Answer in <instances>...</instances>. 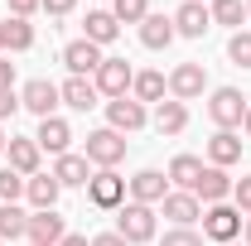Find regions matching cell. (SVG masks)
Returning a JSON list of instances; mask_svg holds the SVG:
<instances>
[{
    "label": "cell",
    "instance_id": "14",
    "mask_svg": "<svg viewBox=\"0 0 251 246\" xmlns=\"http://www.w3.org/2000/svg\"><path fill=\"white\" fill-rule=\"evenodd\" d=\"M208 29H213V15H208L203 0H184V5L174 10V34H184V39H203Z\"/></svg>",
    "mask_w": 251,
    "mask_h": 246
},
{
    "label": "cell",
    "instance_id": "26",
    "mask_svg": "<svg viewBox=\"0 0 251 246\" xmlns=\"http://www.w3.org/2000/svg\"><path fill=\"white\" fill-rule=\"evenodd\" d=\"M58 179H53V174H34L29 184H25V198H29L34 203V213H44V208H58Z\"/></svg>",
    "mask_w": 251,
    "mask_h": 246
},
{
    "label": "cell",
    "instance_id": "45",
    "mask_svg": "<svg viewBox=\"0 0 251 246\" xmlns=\"http://www.w3.org/2000/svg\"><path fill=\"white\" fill-rule=\"evenodd\" d=\"M227 246H237V242H227ZM242 246H247V242H242Z\"/></svg>",
    "mask_w": 251,
    "mask_h": 246
},
{
    "label": "cell",
    "instance_id": "13",
    "mask_svg": "<svg viewBox=\"0 0 251 246\" xmlns=\"http://www.w3.org/2000/svg\"><path fill=\"white\" fill-rule=\"evenodd\" d=\"M101 58H106V53L97 49L92 39H73V44L63 49V63H68V73H73V77H92L97 68H101Z\"/></svg>",
    "mask_w": 251,
    "mask_h": 246
},
{
    "label": "cell",
    "instance_id": "27",
    "mask_svg": "<svg viewBox=\"0 0 251 246\" xmlns=\"http://www.w3.org/2000/svg\"><path fill=\"white\" fill-rule=\"evenodd\" d=\"M29 237V213L15 203H0V242H20Z\"/></svg>",
    "mask_w": 251,
    "mask_h": 246
},
{
    "label": "cell",
    "instance_id": "46",
    "mask_svg": "<svg viewBox=\"0 0 251 246\" xmlns=\"http://www.w3.org/2000/svg\"><path fill=\"white\" fill-rule=\"evenodd\" d=\"M247 15H251V0H247Z\"/></svg>",
    "mask_w": 251,
    "mask_h": 246
},
{
    "label": "cell",
    "instance_id": "19",
    "mask_svg": "<svg viewBox=\"0 0 251 246\" xmlns=\"http://www.w3.org/2000/svg\"><path fill=\"white\" fill-rule=\"evenodd\" d=\"M174 39H179V34H174V15H145V20H140V44H145V49H169V44H174Z\"/></svg>",
    "mask_w": 251,
    "mask_h": 246
},
{
    "label": "cell",
    "instance_id": "9",
    "mask_svg": "<svg viewBox=\"0 0 251 246\" xmlns=\"http://www.w3.org/2000/svg\"><path fill=\"white\" fill-rule=\"evenodd\" d=\"M232 184L237 179H227V169H218V164H203V174H198V184H193V198L198 203H227L232 198Z\"/></svg>",
    "mask_w": 251,
    "mask_h": 246
},
{
    "label": "cell",
    "instance_id": "37",
    "mask_svg": "<svg viewBox=\"0 0 251 246\" xmlns=\"http://www.w3.org/2000/svg\"><path fill=\"white\" fill-rule=\"evenodd\" d=\"M34 10H39V0H10V15L15 20H29Z\"/></svg>",
    "mask_w": 251,
    "mask_h": 246
},
{
    "label": "cell",
    "instance_id": "11",
    "mask_svg": "<svg viewBox=\"0 0 251 246\" xmlns=\"http://www.w3.org/2000/svg\"><path fill=\"white\" fill-rule=\"evenodd\" d=\"M126 193H130V203L155 208V203H164V193H169V179H164L159 169H140L135 179H126Z\"/></svg>",
    "mask_w": 251,
    "mask_h": 246
},
{
    "label": "cell",
    "instance_id": "17",
    "mask_svg": "<svg viewBox=\"0 0 251 246\" xmlns=\"http://www.w3.org/2000/svg\"><path fill=\"white\" fill-rule=\"evenodd\" d=\"M159 208H164V217H169L174 227H193V222L203 217V203H198L193 193H184V188H179V193H164Z\"/></svg>",
    "mask_w": 251,
    "mask_h": 246
},
{
    "label": "cell",
    "instance_id": "7",
    "mask_svg": "<svg viewBox=\"0 0 251 246\" xmlns=\"http://www.w3.org/2000/svg\"><path fill=\"white\" fill-rule=\"evenodd\" d=\"M203 92H208L203 63H179V68L169 73V97H174V101H198Z\"/></svg>",
    "mask_w": 251,
    "mask_h": 246
},
{
    "label": "cell",
    "instance_id": "36",
    "mask_svg": "<svg viewBox=\"0 0 251 246\" xmlns=\"http://www.w3.org/2000/svg\"><path fill=\"white\" fill-rule=\"evenodd\" d=\"M0 92H15V63L0 53Z\"/></svg>",
    "mask_w": 251,
    "mask_h": 246
},
{
    "label": "cell",
    "instance_id": "43",
    "mask_svg": "<svg viewBox=\"0 0 251 246\" xmlns=\"http://www.w3.org/2000/svg\"><path fill=\"white\" fill-rule=\"evenodd\" d=\"M0 53H5V25H0Z\"/></svg>",
    "mask_w": 251,
    "mask_h": 246
},
{
    "label": "cell",
    "instance_id": "41",
    "mask_svg": "<svg viewBox=\"0 0 251 246\" xmlns=\"http://www.w3.org/2000/svg\"><path fill=\"white\" fill-rule=\"evenodd\" d=\"M242 242L251 246V217H247V222H242Z\"/></svg>",
    "mask_w": 251,
    "mask_h": 246
},
{
    "label": "cell",
    "instance_id": "12",
    "mask_svg": "<svg viewBox=\"0 0 251 246\" xmlns=\"http://www.w3.org/2000/svg\"><path fill=\"white\" fill-rule=\"evenodd\" d=\"M63 237H68V222L58 217V208L29 213V246H58Z\"/></svg>",
    "mask_w": 251,
    "mask_h": 246
},
{
    "label": "cell",
    "instance_id": "20",
    "mask_svg": "<svg viewBox=\"0 0 251 246\" xmlns=\"http://www.w3.org/2000/svg\"><path fill=\"white\" fill-rule=\"evenodd\" d=\"M121 34V20L111 10H87V25H82V39H92L97 49H106L111 39Z\"/></svg>",
    "mask_w": 251,
    "mask_h": 246
},
{
    "label": "cell",
    "instance_id": "47",
    "mask_svg": "<svg viewBox=\"0 0 251 246\" xmlns=\"http://www.w3.org/2000/svg\"><path fill=\"white\" fill-rule=\"evenodd\" d=\"M0 246H5V242H0Z\"/></svg>",
    "mask_w": 251,
    "mask_h": 246
},
{
    "label": "cell",
    "instance_id": "34",
    "mask_svg": "<svg viewBox=\"0 0 251 246\" xmlns=\"http://www.w3.org/2000/svg\"><path fill=\"white\" fill-rule=\"evenodd\" d=\"M159 246H203V237H198L193 227H174V232H164Z\"/></svg>",
    "mask_w": 251,
    "mask_h": 246
},
{
    "label": "cell",
    "instance_id": "1",
    "mask_svg": "<svg viewBox=\"0 0 251 246\" xmlns=\"http://www.w3.org/2000/svg\"><path fill=\"white\" fill-rule=\"evenodd\" d=\"M242 222H247V217L237 213L232 203H213V208H203V242H218V246L237 242V237H242Z\"/></svg>",
    "mask_w": 251,
    "mask_h": 246
},
{
    "label": "cell",
    "instance_id": "22",
    "mask_svg": "<svg viewBox=\"0 0 251 246\" xmlns=\"http://www.w3.org/2000/svg\"><path fill=\"white\" fill-rule=\"evenodd\" d=\"M164 92H169V77L164 73H155V68H145V73H135V82H130V97L145 106V101H164Z\"/></svg>",
    "mask_w": 251,
    "mask_h": 246
},
{
    "label": "cell",
    "instance_id": "32",
    "mask_svg": "<svg viewBox=\"0 0 251 246\" xmlns=\"http://www.w3.org/2000/svg\"><path fill=\"white\" fill-rule=\"evenodd\" d=\"M227 58L237 63V68H251V34L247 29H237L232 39H227Z\"/></svg>",
    "mask_w": 251,
    "mask_h": 246
},
{
    "label": "cell",
    "instance_id": "35",
    "mask_svg": "<svg viewBox=\"0 0 251 246\" xmlns=\"http://www.w3.org/2000/svg\"><path fill=\"white\" fill-rule=\"evenodd\" d=\"M39 10H44V15H53V20H63V15H73V10H77V0H39Z\"/></svg>",
    "mask_w": 251,
    "mask_h": 246
},
{
    "label": "cell",
    "instance_id": "18",
    "mask_svg": "<svg viewBox=\"0 0 251 246\" xmlns=\"http://www.w3.org/2000/svg\"><path fill=\"white\" fill-rule=\"evenodd\" d=\"M5 154H10V169L15 174H25V179L39 174V145H34V135H10Z\"/></svg>",
    "mask_w": 251,
    "mask_h": 246
},
{
    "label": "cell",
    "instance_id": "8",
    "mask_svg": "<svg viewBox=\"0 0 251 246\" xmlns=\"http://www.w3.org/2000/svg\"><path fill=\"white\" fill-rule=\"evenodd\" d=\"M58 82H49V77H34V82H25V92H20V106H25V111H34V116H39V121H44V116H53V111H58Z\"/></svg>",
    "mask_w": 251,
    "mask_h": 246
},
{
    "label": "cell",
    "instance_id": "15",
    "mask_svg": "<svg viewBox=\"0 0 251 246\" xmlns=\"http://www.w3.org/2000/svg\"><path fill=\"white\" fill-rule=\"evenodd\" d=\"M53 179H58V188H87V179H92V164H87V154H58L53 159V169H49Z\"/></svg>",
    "mask_w": 251,
    "mask_h": 246
},
{
    "label": "cell",
    "instance_id": "39",
    "mask_svg": "<svg viewBox=\"0 0 251 246\" xmlns=\"http://www.w3.org/2000/svg\"><path fill=\"white\" fill-rule=\"evenodd\" d=\"M92 246H130V242H126L121 232H101V237H92Z\"/></svg>",
    "mask_w": 251,
    "mask_h": 246
},
{
    "label": "cell",
    "instance_id": "44",
    "mask_svg": "<svg viewBox=\"0 0 251 246\" xmlns=\"http://www.w3.org/2000/svg\"><path fill=\"white\" fill-rule=\"evenodd\" d=\"M5 145H10V140H5V130H0V150H5Z\"/></svg>",
    "mask_w": 251,
    "mask_h": 246
},
{
    "label": "cell",
    "instance_id": "16",
    "mask_svg": "<svg viewBox=\"0 0 251 246\" xmlns=\"http://www.w3.org/2000/svg\"><path fill=\"white\" fill-rule=\"evenodd\" d=\"M34 145L49 150L53 159H58V154H68V145H73V125L63 121V116H44V121H39V135H34Z\"/></svg>",
    "mask_w": 251,
    "mask_h": 246
},
{
    "label": "cell",
    "instance_id": "28",
    "mask_svg": "<svg viewBox=\"0 0 251 246\" xmlns=\"http://www.w3.org/2000/svg\"><path fill=\"white\" fill-rule=\"evenodd\" d=\"M0 25H5V49H10V53H29L34 49V25L29 20H15V15H10V20H0Z\"/></svg>",
    "mask_w": 251,
    "mask_h": 246
},
{
    "label": "cell",
    "instance_id": "2",
    "mask_svg": "<svg viewBox=\"0 0 251 246\" xmlns=\"http://www.w3.org/2000/svg\"><path fill=\"white\" fill-rule=\"evenodd\" d=\"M247 106H251V97H242L237 87H218V92L208 97V116H213L218 130H237V125L247 121Z\"/></svg>",
    "mask_w": 251,
    "mask_h": 246
},
{
    "label": "cell",
    "instance_id": "31",
    "mask_svg": "<svg viewBox=\"0 0 251 246\" xmlns=\"http://www.w3.org/2000/svg\"><path fill=\"white\" fill-rule=\"evenodd\" d=\"M25 184H29V179H25V174H15V169L5 164V169H0V203H15V198H25Z\"/></svg>",
    "mask_w": 251,
    "mask_h": 246
},
{
    "label": "cell",
    "instance_id": "6",
    "mask_svg": "<svg viewBox=\"0 0 251 246\" xmlns=\"http://www.w3.org/2000/svg\"><path fill=\"white\" fill-rule=\"evenodd\" d=\"M97 92L106 97V101H116V97H130V82H135V68L126 58H101V68L92 73Z\"/></svg>",
    "mask_w": 251,
    "mask_h": 246
},
{
    "label": "cell",
    "instance_id": "4",
    "mask_svg": "<svg viewBox=\"0 0 251 246\" xmlns=\"http://www.w3.org/2000/svg\"><path fill=\"white\" fill-rule=\"evenodd\" d=\"M87 203L101 208V213H116L126 203V179L116 169H92V179H87Z\"/></svg>",
    "mask_w": 251,
    "mask_h": 246
},
{
    "label": "cell",
    "instance_id": "10",
    "mask_svg": "<svg viewBox=\"0 0 251 246\" xmlns=\"http://www.w3.org/2000/svg\"><path fill=\"white\" fill-rule=\"evenodd\" d=\"M145 121H150V116H145V106H140L135 97H116V101H106V125H111V130L135 135Z\"/></svg>",
    "mask_w": 251,
    "mask_h": 246
},
{
    "label": "cell",
    "instance_id": "21",
    "mask_svg": "<svg viewBox=\"0 0 251 246\" xmlns=\"http://www.w3.org/2000/svg\"><path fill=\"white\" fill-rule=\"evenodd\" d=\"M58 97H63V106H73V111H92L101 92H97L92 77H68V82L58 87Z\"/></svg>",
    "mask_w": 251,
    "mask_h": 246
},
{
    "label": "cell",
    "instance_id": "33",
    "mask_svg": "<svg viewBox=\"0 0 251 246\" xmlns=\"http://www.w3.org/2000/svg\"><path fill=\"white\" fill-rule=\"evenodd\" d=\"M232 208L242 217H251V174H242V179L232 184Z\"/></svg>",
    "mask_w": 251,
    "mask_h": 246
},
{
    "label": "cell",
    "instance_id": "30",
    "mask_svg": "<svg viewBox=\"0 0 251 246\" xmlns=\"http://www.w3.org/2000/svg\"><path fill=\"white\" fill-rule=\"evenodd\" d=\"M111 15H116L121 25H140V20L150 15V0H111Z\"/></svg>",
    "mask_w": 251,
    "mask_h": 246
},
{
    "label": "cell",
    "instance_id": "25",
    "mask_svg": "<svg viewBox=\"0 0 251 246\" xmlns=\"http://www.w3.org/2000/svg\"><path fill=\"white\" fill-rule=\"evenodd\" d=\"M198 174H203V159H198V154H174V159H169V169H164V179H169V184H179L184 193H193Z\"/></svg>",
    "mask_w": 251,
    "mask_h": 246
},
{
    "label": "cell",
    "instance_id": "42",
    "mask_svg": "<svg viewBox=\"0 0 251 246\" xmlns=\"http://www.w3.org/2000/svg\"><path fill=\"white\" fill-rule=\"evenodd\" d=\"M242 130H247V135H251V106H247V121H242Z\"/></svg>",
    "mask_w": 251,
    "mask_h": 246
},
{
    "label": "cell",
    "instance_id": "23",
    "mask_svg": "<svg viewBox=\"0 0 251 246\" xmlns=\"http://www.w3.org/2000/svg\"><path fill=\"white\" fill-rule=\"evenodd\" d=\"M237 159H242V135H237V130H218V135L208 140V164L227 169V164H237Z\"/></svg>",
    "mask_w": 251,
    "mask_h": 246
},
{
    "label": "cell",
    "instance_id": "40",
    "mask_svg": "<svg viewBox=\"0 0 251 246\" xmlns=\"http://www.w3.org/2000/svg\"><path fill=\"white\" fill-rule=\"evenodd\" d=\"M58 246H92V242H87V237H77V232H68V237H63Z\"/></svg>",
    "mask_w": 251,
    "mask_h": 246
},
{
    "label": "cell",
    "instance_id": "38",
    "mask_svg": "<svg viewBox=\"0 0 251 246\" xmlns=\"http://www.w3.org/2000/svg\"><path fill=\"white\" fill-rule=\"evenodd\" d=\"M15 111H20V97H15V92H0V121H10Z\"/></svg>",
    "mask_w": 251,
    "mask_h": 246
},
{
    "label": "cell",
    "instance_id": "29",
    "mask_svg": "<svg viewBox=\"0 0 251 246\" xmlns=\"http://www.w3.org/2000/svg\"><path fill=\"white\" fill-rule=\"evenodd\" d=\"M208 15H213V25H227V29L237 34V29H242V20H247V0H213Z\"/></svg>",
    "mask_w": 251,
    "mask_h": 246
},
{
    "label": "cell",
    "instance_id": "24",
    "mask_svg": "<svg viewBox=\"0 0 251 246\" xmlns=\"http://www.w3.org/2000/svg\"><path fill=\"white\" fill-rule=\"evenodd\" d=\"M155 130H159V135H184V130H188V106L174 101V97L159 101V106H155Z\"/></svg>",
    "mask_w": 251,
    "mask_h": 246
},
{
    "label": "cell",
    "instance_id": "3",
    "mask_svg": "<svg viewBox=\"0 0 251 246\" xmlns=\"http://www.w3.org/2000/svg\"><path fill=\"white\" fill-rule=\"evenodd\" d=\"M116 232H121L130 246L155 242V208H145V203H121V208H116Z\"/></svg>",
    "mask_w": 251,
    "mask_h": 246
},
{
    "label": "cell",
    "instance_id": "5",
    "mask_svg": "<svg viewBox=\"0 0 251 246\" xmlns=\"http://www.w3.org/2000/svg\"><path fill=\"white\" fill-rule=\"evenodd\" d=\"M121 159H126V135H121V130L101 125V130L87 135V164H97V169H116Z\"/></svg>",
    "mask_w": 251,
    "mask_h": 246
}]
</instances>
